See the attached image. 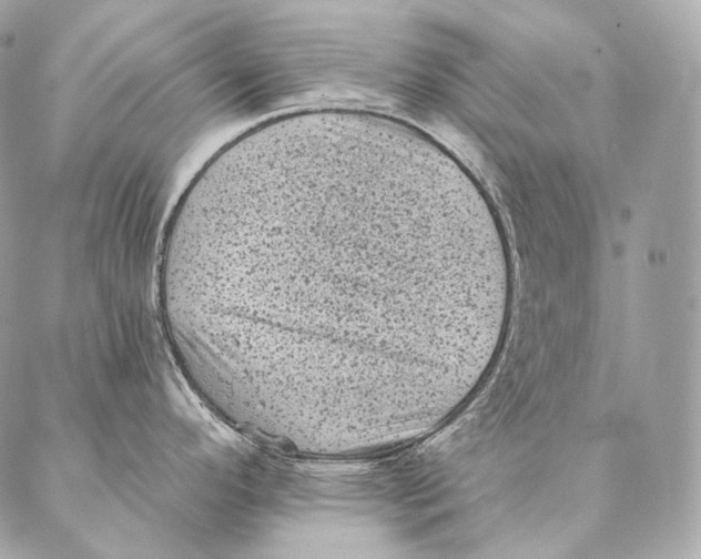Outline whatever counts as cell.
<instances>
[{"mask_svg": "<svg viewBox=\"0 0 701 559\" xmlns=\"http://www.w3.org/2000/svg\"><path fill=\"white\" fill-rule=\"evenodd\" d=\"M170 277L230 399L271 428L338 437L466 395L512 291L495 215L456 174L350 135L219 179L183 212Z\"/></svg>", "mask_w": 701, "mask_h": 559, "instance_id": "1", "label": "cell"}]
</instances>
